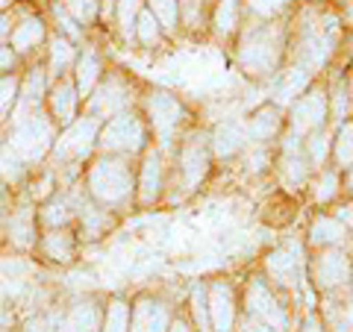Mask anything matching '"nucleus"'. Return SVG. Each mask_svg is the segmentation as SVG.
<instances>
[{"instance_id": "obj_1", "label": "nucleus", "mask_w": 353, "mask_h": 332, "mask_svg": "<svg viewBox=\"0 0 353 332\" xmlns=\"http://www.w3.org/2000/svg\"><path fill=\"white\" fill-rule=\"evenodd\" d=\"M92 191L106 203H118L130 194V171L124 162H97L92 171Z\"/></svg>"}, {"instance_id": "obj_2", "label": "nucleus", "mask_w": 353, "mask_h": 332, "mask_svg": "<svg viewBox=\"0 0 353 332\" xmlns=\"http://www.w3.org/2000/svg\"><path fill=\"white\" fill-rule=\"evenodd\" d=\"M50 141V124L39 115L32 118H18V127H15V136H12V147L15 153L27 159H39L44 147Z\"/></svg>"}, {"instance_id": "obj_3", "label": "nucleus", "mask_w": 353, "mask_h": 332, "mask_svg": "<svg viewBox=\"0 0 353 332\" xmlns=\"http://www.w3.org/2000/svg\"><path fill=\"white\" fill-rule=\"evenodd\" d=\"M277 36L271 30H259L253 32L250 39H245V48H241V65L250 68L253 74L268 71L274 59H277Z\"/></svg>"}, {"instance_id": "obj_4", "label": "nucleus", "mask_w": 353, "mask_h": 332, "mask_svg": "<svg viewBox=\"0 0 353 332\" xmlns=\"http://www.w3.org/2000/svg\"><path fill=\"white\" fill-rule=\"evenodd\" d=\"M101 145L106 150H136L141 145V124L136 118H127V115L115 118L112 124H106Z\"/></svg>"}, {"instance_id": "obj_5", "label": "nucleus", "mask_w": 353, "mask_h": 332, "mask_svg": "<svg viewBox=\"0 0 353 332\" xmlns=\"http://www.w3.org/2000/svg\"><path fill=\"white\" fill-rule=\"evenodd\" d=\"M94 129H97V127H94L92 118H85V121H80V124H74V127L59 138L57 153H62V156H71V159L83 156V153L92 147V141H94Z\"/></svg>"}, {"instance_id": "obj_6", "label": "nucleus", "mask_w": 353, "mask_h": 332, "mask_svg": "<svg viewBox=\"0 0 353 332\" xmlns=\"http://www.w3.org/2000/svg\"><path fill=\"white\" fill-rule=\"evenodd\" d=\"M324 94L321 92H312V94H306L303 101H297L294 103V112H292V127L294 129H312L321 124V118H324Z\"/></svg>"}, {"instance_id": "obj_7", "label": "nucleus", "mask_w": 353, "mask_h": 332, "mask_svg": "<svg viewBox=\"0 0 353 332\" xmlns=\"http://www.w3.org/2000/svg\"><path fill=\"white\" fill-rule=\"evenodd\" d=\"M206 147L201 138H192L189 145L183 147V174H185V185H197L201 176L206 174Z\"/></svg>"}, {"instance_id": "obj_8", "label": "nucleus", "mask_w": 353, "mask_h": 332, "mask_svg": "<svg viewBox=\"0 0 353 332\" xmlns=\"http://www.w3.org/2000/svg\"><path fill=\"white\" fill-rule=\"evenodd\" d=\"M148 109H150V118L162 136H168V129L180 121V106H176V101L168 94H153L148 101Z\"/></svg>"}, {"instance_id": "obj_9", "label": "nucleus", "mask_w": 353, "mask_h": 332, "mask_svg": "<svg viewBox=\"0 0 353 332\" xmlns=\"http://www.w3.org/2000/svg\"><path fill=\"white\" fill-rule=\"evenodd\" d=\"M345 273H347V262H345V256H339V253H327V256H321L315 264L318 282L327 285V289L330 285H339L345 280Z\"/></svg>"}, {"instance_id": "obj_10", "label": "nucleus", "mask_w": 353, "mask_h": 332, "mask_svg": "<svg viewBox=\"0 0 353 332\" xmlns=\"http://www.w3.org/2000/svg\"><path fill=\"white\" fill-rule=\"evenodd\" d=\"M241 145H245V129H241V124L227 121V124L218 127V132H215V150L221 153V156H230V153H236Z\"/></svg>"}, {"instance_id": "obj_11", "label": "nucleus", "mask_w": 353, "mask_h": 332, "mask_svg": "<svg viewBox=\"0 0 353 332\" xmlns=\"http://www.w3.org/2000/svg\"><path fill=\"white\" fill-rule=\"evenodd\" d=\"M127 103V94L121 92V85L115 83V80H109L101 92H97V97L92 101V109L94 112H106V115H112V112H118L121 106Z\"/></svg>"}, {"instance_id": "obj_12", "label": "nucleus", "mask_w": 353, "mask_h": 332, "mask_svg": "<svg viewBox=\"0 0 353 332\" xmlns=\"http://www.w3.org/2000/svg\"><path fill=\"white\" fill-rule=\"evenodd\" d=\"M250 309H253V312H259L262 318H274V324H283V315H280V309H277V303H274L271 300V297L268 294H265V289H262V285L256 282V285H253V289H250Z\"/></svg>"}, {"instance_id": "obj_13", "label": "nucleus", "mask_w": 353, "mask_h": 332, "mask_svg": "<svg viewBox=\"0 0 353 332\" xmlns=\"http://www.w3.org/2000/svg\"><path fill=\"white\" fill-rule=\"evenodd\" d=\"M44 36V27H41V21L39 18H30L24 21L15 32H12V44H15V50H30L36 41H41Z\"/></svg>"}, {"instance_id": "obj_14", "label": "nucleus", "mask_w": 353, "mask_h": 332, "mask_svg": "<svg viewBox=\"0 0 353 332\" xmlns=\"http://www.w3.org/2000/svg\"><path fill=\"white\" fill-rule=\"evenodd\" d=\"M212 315L218 332H230V320H233V309H230V291L215 289L212 291Z\"/></svg>"}, {"instance_id": "obj_15", "label": "nucleus", "mask_w": 353, "mask_h": 332, "mask_svg": "<svg viewBox=\"0 0 353 332\" xmlns=\"http://www.w3.org/2000/svg\"><path fill=\"white\" fill-rule=\"evenodd\" d=\"M274 129H277V112H274V109H262V112H256L250 118V127H248L250 138H259V141L271 138Z\"/></svg>"}, {"instance_id": "obj_16", "label": "nucleus", "mask_w": 353, "mask_h": 332, "mask_svg": "<svg viewBox=\"0 0 353 332\" xmlns=\"http://www.w3.org/2000/svg\"><path fill=\"white\" fill-rule=\"evenodd\" d=\"M50 106H53V115H57L59 121H71V115H74V88L68 83H62L57 92H53Z\"/></svg>"}, {"instance_id": "obj_17", "label": "nucleus", "mask_w": 353, "mask_h": 332, "mask_svg": "<svg viewBox=\"0 0 353 332\" xmlns=\"http://www.w3.org/2000/svg\"><path fill=\"white\" fill-rule=\"evenodd\" d=\"M97 71H101V62H97V56L92 50L83 53L80 65H77V83H80V92L85 94L88 88H92V83L97 80Z\"/></svg>"}, {"instance_id": "obj_18", "label": "nucleus", "mask_w": 353, "mask_h": 332, "mask_svg": "<svg viewBox=\"0 0 353 332\" xmlns=\"http://www.w3.org/2000/svg\"><path fill=\"white\" fill-rule=\"evenodd\" d=\"M159 188V156H148L145 162V171H141V200H153Z\"/></svg>"}, {"instance_id": "obj_19", "label": "nucleus", "mask_w": 353, "mask_h": 332, "mask_svg": "<svg viewBox=\"0 0 353 332\" xmlns=\"http://www.w3.org/2000/svg\"><path fill=\"white\" fill-rule=\"evenodd\" d=\"M268 271L277 276L283 285H289L294 280V259L289 256V253H274V256L268 259Z\"/></svg>"}, {"instance_id": "obj_20", "label": "nucleus", "mask_w": 353, "mask_h": 332, "mask_svg": "<svg viewBox=\"0 0 353 332\" xmlns=\"http://www.w3.org/2000/svg\"><path fill=\"white\" fill-rule=\"evenodd\" d=\"M341 236H345L341 224H336V220H330V218L315 220V227H312V238L315 241H339Z\"/></svg>"}, {"instance_id": "obj_21", "label": "nucleus", "mask_w": 353, "mask_h": 332, "mask_svg": "<svg viewBox=\"0 0 353 332\" xmlns=\"http://www.w3.org/2000/svg\"><path fill=\"white\" fill-rule=\"evenodd\" d=\"M74 56V50H71V44L65 41V39H53V50H50V65H53V71H65L68 68V62Z\"/></svg>"}, {"instance_id": "obj_22", "label": "nucleus", "mask_w": 353, "mask_h": 332, "mask_svg": "<svg viewBox=\"0 0 353 332\" xmlns=\"http://www.w3.org/2000/svg\"><path fill=\"white\" fill-rule=\"evenodd\" d=\"M139 3L141 0H118V21H121V30L124 36H132V21H136V12H139Z\"/></svg>"}, {"instance_id": "obj_23", "label": "nucleus", "mask_w": 353, "mask_h": 332, "mask_svg": "<svg viewBox=\"0 0 353 332\" xmlns=\"http://www.w3.org/2000/svg\"><path fill=\"white\" fill-rule=\"evenodd\" d=\"M336 159L341 165L353 162V127H341L339 141H336Z\"/></svg>"}, {"instance_id": "obj_24", "label": "nucleus", "mask_w": 353, "mask_h": 332, "mask_svg": "<svg viewBox=\"0 0 353 332\" xmlns=\"http://www.w3.org/2000/svg\"><path fill=\"white\" fill-rule=\"evenodd\" d=\"M136 30H139V39L148 44H157V39H159V30H157V18H153V12H145V15H139V24H136Z\"/></svg>"}, {"instance_id": "obj_25", "label": "nucleus", "mask_w": 353, "mask_h": 332, "mask_svg": "<svg viewBox=\"0 0 353 332\" xmlns=\"http://www.w3.org/2000/svg\"><path fill=\"white\" fill-rule=\"evenodd\" d=\"M48 253L53 259H68L71 256V238L65 236V232H53V236L48 238Z\"/></svg>"}, {"instance_id": "obj_26", "label": "nucleus", "mask_w": 353, "mask_h": 332, "mask_svg": "<svg viewBox=\"0 0 353 332\" xmlns=\"http://www.w3.org/2000/svg\"><path fill=\"white\" fill-rule=\"evenodd\" d=\"M150 6H153V15H157L165 27L176 24V0H150Z\"/></svg>"}, {"instance_id": "obj_27", "label": "nucleus", "mask_w": 353, "mask_h": 332, "mask_svg": "<svg viewBox=\"0 0 353 332\" xmlns=\"http://www.w3.org/2000/svg\"><path fill=\"white\" fill-rule=\"evenodd\" d=\"M41 88H44V76H41L39 71H32V74L27 76V85H24V97H21V103H24V106L39 103Z\"/></svg>"}, {"instance_id": "obj_28", "label": "nucleus", "mask_w": 353, "mask_h": 332, "mask_svg": "<svg viewBox=\"0 0 353 332\" xmlns=\"http://www.w3.org/2000/svg\"><path fill=\"white\" fill-rule=\"evenodd\" d=\"M12 236L18 245H27L30 236H32V224H30V212L27 209H21V212L12 218Z\"/></svg>"}, {"instance_id": "obj_29", "label": "nucleus", "mask_w": 353, "mask_h": 332, "mask_svg": "<svg viewBox=\"0 0 353 332\" xmlns=\"http://www.w3.org/2000/svg\"><path fill=\"white\" fill-rule=\"evenodd\" d=\"M215 24H218L221 32H227L236 24V0H221L218 12H215Z\"/></svg>"}, {"instance_id": "obj_30", "label": "nucleus", "mask_w": 353, "mask_h": 332, "mask_svg": "<svg viewBox=\"0 0 353 332\" xmlns=\"http://www.w3.org/2000/svg\"><path fill=\"white\" fill-rule=\"evenodd\" d=\"M68 9H71V15L77 21H83V24L94 21V15H97V3H94V0H68Z\"/></svg>"}, {"instance_id": "obj_31", "label": "nucleus", "mask_w": 353, "mask_h": 332, "mask_svg": "<svg viewBox=\"0 0 353 332\" xmlns=\"http://www.w3.org/2000/svg\"><path fill=\"white\" fill-rule=\"evenodd\" d=\"M94 309L85 306V309H77L74 318H71V332H92L94 329Z\"/></svg>"}, {"instance_id": "obj_32", "label": "nucleus", "mask_w": 353, "mask_h": 332, "mask_svg": "<svg viewBox=\"0 0 353 332\" xmlns=\"http://www.w3.org/2000/svg\"><path fill=\"white\" fill-rule=\"evenodd\" d=\"M303 85H306V71H294V74H289V80H285V85L280 88V97L283 101H289V97L301 92Z\"/></svg>"}, {"instance_id": "obj_33", "label": "nucleus", "mask_w": 353, "mask_h": 332, "mask_svg": "<svg viewBox=\"0 0 353 332\" xmlns=\"http://www.w3.org/2000/svg\"><path fill=\"white\" fill-rule=\"evenodd\" d=\"M0 171H3L6 180H18V176H21V162H18V156L12 150L3 153V159H0Z\"/></svg>"}, {"instance_id": "obj_34", "label": "nucleus", "mask_w": 353, "mask_h": 332, "mask_svg": "<svg viewBox=\"0 0 353 332\" xmlns=\"http://www.w3.org/2000/svg\"><path fill=\"white\" fill-rule=\"evenodd\" d=\"M253 12H259V15H274V12H280V9L289 3V0H248Z\"/></svg>"}, {"instance_id": "obj_35", "label": "nucleus", "mask_w": 353, "mask_h": 332, "mask_svg": "<svg viewBox=\"0 0 353 332\" xmlns=\"http://www.w3.org/2000/svg\"><path fill=\"white\" fill-rule=\"evenodd\" d=\"M12 101H15V80H0V118L6 115Z\"/></svg>"}, {"instance_id": "obj_36", "label": "nucleus", "mask_w": 353, "mask_h": 332, "mask_svg": "<svg viewBox=\"0 0 353 332\" xmlns=\"http://www.w3.org/2000/svg\"><path fill=\"white\" fill-rule=\"evenodd\" d=\"M285 174H289V180L292 183H303V176H306V168H303V159H285Z\"/></svg>"}, {"instance_id": "obj_37", "label": "nucleus", "mask_w": 353, "mask_h": 332, "mask_svg": "<svg viewBox=\"0 0 353 332\" xmlns=\"http://www.w3.org/2000/svg\"><path fill=\"white\" fill-rule=\"evenodd\" d=\"M333 194H336V176L333 174H324L321 185L315 188V197H318V200H330Z\"/></svg>"}, {"instance_id": "obj_38", "label": "nucleus", "mask_w": 353, "mask_h": 332, "mask_svg": "<svg viewBox=\"0 0 353 332\" xmlns=\"http://www.w3.org/2000/svg\"><path fill=\"white\" fill-rule=\"evenodd\" d=\"M324 153H327V138L321 136V132H315L312 141H309V156H312L315 162H321Z\"/></svg>"}, {"instance_id": "obj_39", "label": "nucleus", "mask_w": 353, "mask_h": 332, "mask_svg": "<svg viewBox=\"0 0 353 332\" xmlns=\"http://www.w3.org/2000/svg\"><path fill=\"white\" fill-rule=\"evenodd\" d=\"M44 220L48 224H57V220H65V203H53L48 209V215H44Z\"/></svg>"}, {"instance_id": "obj_40", "label": "nucleus", "mask_w": 353, "mask_h": 332, "mask_svg": "<svg viewBox=\"0 0 353 332\" xmlns=\"http://www.w3.org/2000/svg\"><path fill=\"white\" fill-rule=\"evenodd\" d=\"M12 65V50L9 48H0V71H6Z\"/></svg>"}, {"instance_id": "obj_41", "label": "nucleus", "mask_w": 353, "mask_h": 332, "mask_svg": "<svg viewBox=\"0 0 353 332\" xmlns=\"http://www.w3.org/2000/svg\"><path fill=\"white\" fill-rule=\"evenodd\" d=\"M6 24H9V21H0V39H3V36H6V30H9Z\"/></svg>"}, {"instance_id": "obj_42", "label": "nucleus", "mask_w": 353, "mask_h": 332, "mask_svg": "<svg viewBox=\"0 0 353 332\" xmlns=\"http://www.w3.org/2000/svg\"><path fill=\"white\" fill-rule=\"evenodd\" d=\"M174 332H185V329L183 326H174Z\"/></svg>"}, {"instance_id": "obj_43", "label": "nucleus", "mask_w": 353, "mask_h": 332, "mask_svg": "<svg viewBox=\"0 0 353 332\" xmlns=\"http://www.w3.org/2000/svg\"><path fill=\"white\" fill-rule=\"evenodd\" d=\"M350 191H353V174H350Z\"/></svg>"}, {"instance_id": "obj_44", "label": "nucleus", "mask_w": 353, "mask_h": 332, "mask_svg": "<svg viewBox=\"0 0 353 332\" xmlns=\"http://www.w3.org/2000/svg\"><path fill=\"white\" fill-rule=\"evenodd\" d=\"M309 332H318V329H315V326H309Z\"/></svg>"}, {"instance_id": "obj_45", "label": "nucleus", "mask_w": 353, "mask_h": 332, "mask_svg": "<svg viewBox=\"0 0 353 332\" xmlns=\"http://www.w3.org/2000/svg\"><path fill=\"white\" fill-rule=\"evenodd\" d=\"M0 6H6V0H0Z\"/></svg>"}]
</instances>
